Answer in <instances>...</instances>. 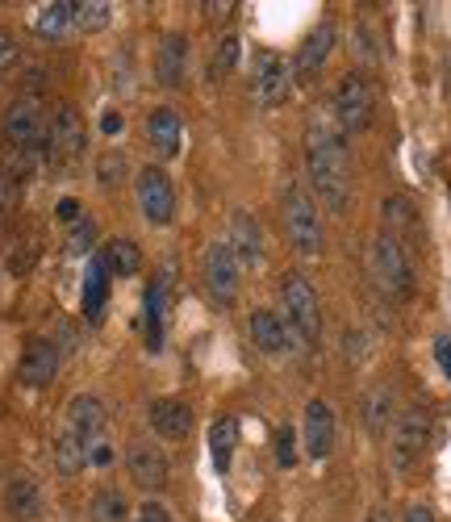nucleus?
Here are the masks:
<instances>
[{
  "label": "nucleus",
  "mask_w": 451,
  "mask_h": 522,
  "mask_svg": "<svg viewBox=\"0 0 451 522\" xmlns=\"http://www.w3.org/2000/svg\"><path fill=\"white\" fill-rule=\"evenodd\" d=\"M305 168H310L318 201L330 213H343L351 201V159L330 117H310V126H305Z\"/></svg>",
  "instance_id": "1"
},
{
  "label": "nucleus",
  "mask_w": 451,
  "mask_h": 522,
  "mask_svg": "<svg viewBox=\"0 0 451 522\" xmlns=\"http://www.w3.org/2000/svg\"><path fill=\"white\" fill-rule=\"evenodd\" d=\"M368 268H372V280H376V289H381V293H389L397 301H410V293H414V264H410V255H406V247H401L397 234H389V230L376 234Z\"/></svg>",
  "instance_id": "2"
},
{
  "label": "nucleus",
  "mask_w": 451,
  "mask_h": 522,
  "mask_svg": "<svg viewBox=\"0 0 451 522\" xmlns=\"http://www.w3.org/2000/svg\"><path fill=\"white\" fill-rule=\"evenodd\" d=\"M280 301H284V322L293 326V335L305 343L322 339V310H318V293L314 284L301 272H284L280 280Z\"/></svg>",
  "instance_id": "3"
},
{
  "label": "nucleus",
  "mask_w": 451,
  "mask_h": 522,
  "mask_svg": "<svg viewBox=\"0 0 451 522\" xmlns=\"http://www.w3.org/2000/svg\"><path fill=\"white\" fill-rule=\"evenodd\" d=\"M284 230H289V243L297 255H322V218H318V205L314 197L305 193L301 184L284 188Z\"/></svg>",
  "instance_id": "4"
},
{
  "label": "nucleus",
  "mask_w": 451,
  "mask_h": 522,
  "mask_svg": "<svg viewBox=\"0 0 451 522\" xmlns=\"http://www.w3.org/2000/svg\"><path fill=\"white\" fill-rule=\"evenodd\" d=\"M372 113H376V97L368 80L360 71H347L335 88V122H339V134H360L372 126Z\"/></svg>",
  "instance_id": "5"
},
{
  "label": "nucleus",
  "mask_w": 451,
  "mask_h": 522,
  "mask_svg": "<svg viewBox=\"0 0 451 522\" xmlns=\"http://www.w3.org/2000/svg\"><path fill=\"white\" fill-rule=\"evenodd\" d=\"M5 138L13 142V151L21 155H42L46 151V117H42V105L34 97H21L9 105L5 113Z\"/></svg>",
  "instance_id": "6"
},
{
  "label": "nucleus",
  "mask_w": 451,
  "mask_h": 522,
  "mask_svg": "<svg viewBox=\"0 0 451 522\" xmlns=\"http://www.w3.org/2000/svg\"><path fill=\"white\" fill-rule=\"evenodd\" d=\"M239 259H234V251L226 243H209L205 255H201V280L209 297L218 305H234L239 301Z\"/></svg>",
  "instance_id": "7"
},
{
  "label": "nucleus",
  "mask_w": 451,
  "mask_h": 522,
  "mask_svg": "<svg viewBox=\"0 0 451 522\" xmlns=\"http://www.w3.org/2000/svg\"><path fill=\"white\" fill-rule=\"evenodd\" d=\"M426 447H431V414H426L422 406L401 410V418L393 426V464L414 468Z\"/></svg>",
  "instance_id": "8"
},
{
  "label": "nucleus",
  "mask_w": 451,
  "mask_h": 522,
  "mask_svg": "<svg viewBox=\"0 0 451 522\" xmlns=\"http://www.w3.org/2000/svg\"><path fill=\"white\" fill-rule=\"evenodd\" d=\"M251 92H255V101L264 105V109L289 101V92H293V71H289V63H284L276 51H259V55H255V67H251Z\"/></svg>",
  "instance_id": "9"
},
{
  "label": "nucleus",
  "mask_w": 451,
  "mask_h": 522,
  "mask_svg": "<svg viewBox=\"0 0 451 522\" xmlns=\"http://www.w3.org/2000/svg\"><path fill=\"white\" fill-rule=\"evenodd\" d=\"M134 184H138L142 218H147L151 226H168L176 218V188H172L168 172H163V168H142Z\"/></svg>",
  "instance_id": "10"
},
{
  "label": "nucleus",
  "mask_w": 451,
  "mask_h": 522,
  "mask_svg": "<svg viewBox=\"0 0 451 522\" xmlns=\"http://www.w3.org/2000/svg\"><path fill=\"white\" fill-rule=\"evenodd\" d=\"M84 151V126H80V113L71 105H59L51 113V126H46V155L51 163H71Z\"/></svg>",
  "instance_id": "11"
},
{
  "label": "nucleus",
  "mask_w": 451,
  "mask_h": 522,
  "mask_svg": "<svg viewBox=\"0 0 451 522\" xmlns=\"http://www.w3.org/2000/svg\"><path fill=\"white\" fill-rule=\"evenodd\" d=\"M59 372V347L51 339H30L26 351H21V364H17V381L30 385V389H42L51 385Z\"/></svg>",
  "instance_id": "12"
},
{
  "label": "nucleus",
  "mask_w": 451,
  "mask_h": 522,
  "mask_svg": "<svg viewBox=\"0 0 451 522\" xmlns=\"http://www.w3.org/2000/svg\"><path fill=\"white\" fill-rule=\"evenodd\" d=\"M126 468H130V481L138 489H163L168 485V456L159 452L155 443H130V452H126Z\"/></svg>",
  "instance_id": "13"
},
{
  "label": "nucleus",
  "mask_w": 451,
  "mask_h": 522,
  "mask_svg": "<svg viewBox=\"0 0 451 522\" xmlns=\"http://www.w3.org/2000/svg\"><path fill=\"white\" fill-rule=\"evenodd\" d=\"M147 418H151V431L168 443H180L193 431V410H188V401H180V397H155Z\"/></svg>",
  "instance_id": "14"
},
{
  "label": "nucleus",
  "mask_w": 451,
  "mask_h": 522,
  "mask_svg": "<svg viewBox=\"0 0 451 522\" xmlns=\"http://www.w3.org/2000/svg\"><path fill=\"white\" fill-rule=\"evenodd\" d=\"M67 435H76L84 447L88 443H97L101 431H105V406L92 393H80V397H71L67 401V426H63Z\"/></svg>",
  "instance_id": "15"
},
{
  "label": "nucleus",
  "mask_w": 451,
  "mask_h": 522,
  "mask_svg": "<svg viewBox=\"0 0 451 522\" xmlns=\"http://www.w3.org/2000/svg\"><path fill=\"white\" fill-rule=\"evenodd\" d=\"M330 46H335V26H330V21H322V26L310 34L301 42V51H297V63L289 67L293 71V80L297 84H310L318 71L326 67V59H330Z\"/></svg>",
  "instance_id": "16"
},
{
  "label": "nucleus",
  "mask_w": 451,
  "mask_h": 522,
  "mask_svg": "<svg viewBox=\"0 0 451 522\" xmlns=\"http://www.w3.org/2000/svg\"><path fill=\"white\" fill-rule=\"evenodd\" d=\"M305 452H310V460H326L335 452V414L318 397L305 406Z\"/></svg>",
  "instance_id": "17"
},
{
  "label": "nucleus",
  "mask_w": 451,
  "mask_h": 522,
  "mask_svg": "<svg viewBox=\"0 0 451 522\" xmlns=\"http://www.w3.org/2000/svg\"><path fill=\"white\" fill-rule=\"evenodd\" d=\"M188 76V38L184 34H168L155 51V80L163 88H180Z\"/></svg>",
  "instance_id": "18"
},
{
  "label": "nucleus",
  "mask_w": 451,
  "mask_h": 522,
  "mask_svg": "<svg viewBox=\"0 0 451 522\" xmlns=\"http://www.w3.org/2000/svg\"><path fill=\"white\" fill-rule=\"evenodd\" d=\"M251 339L264 355H284L293 347V326L284 322L276 310H255L251 314Z\"/></svg>",
  "instance_id": "19"
},
{
  "label": "nucleus",
  "mask_w": 451,
  "mask_h": 522,
  "mask_svg": "<svg viewBox=\"0 0 451 522\" xmlns=\"http://www.w3.org/2000/svg\"><path fill=\"white\" fill-rule=\"evenodd\" d=\"M147 138H151V147H155L159 159H176V155H180V138H184L180 113L168 109V105L151 109V117H147Z\"/></svg>",
  "instance_id": "20"
},
{
  "label": "nucleus",
  "mask_w": 451,
  "mask_h": 522,
  "mask_svg": "<svg viewBox=\"0 0 451 522\" xmlns=\"http://www.w3.org/2000/svg\"><path fill=\"white\" fill-rule=\"evenodd\" d=\"M230 251H234V259H239V268L247 264V268H255L259 259H264V239H259V226H255V218L251 213H234L230 218V243H226Z\"/></svg>",
  "instance_id": "21"
},
{
  "label": "nucleus",
  "mask_w": 451,
  "mask_h": 522,
  "mask_svg": "<svg viewBox=\"0 0 451 522\" xmlns=\"http://www.w3.org/2000/svg\"><path fill=\"white\" fill-rule=\"evenodd\" d=\"M168 289H172V276L163 268L151 284H147V347L159 351L163 347V318H168Z\"/></svg>",
  "instance_id": "22"
},
{
  "label": "nucleus",
  "mask_w": 451,
  "mask_h": 522,
  "mask_svg": "<svg viewBox=\"0 0 451 522\" xmlns=\"http://www.w3.org/2000/svg\"><path fill=\"white\" fill-rule=\"evenodd\" d=\"M5 510L17 522H34L42 514V489H38V481L34 477H13L5 485Z\"/></svg>",
  "instance_id": "23"
},
{
  "label": "nucleus",
  "mask_w": 451,
  "mask_h": 522,
  "mask_svg": "<svg viewBox=\"0 0 451 522\" xmlns=\"http://www.w3.org/2000/svg\"><path fill=\"white\" fill-rule=\"evenodd\" d=\"M105 305H109V272H105L101 255H97V259H88V272H84V318L101 322Z\"/></svg>",
  "instance_id": "24"
},
{
  "label": "nucleus",
  "mask_w": 451,
  "mask_h": 522,
  "mask_svg": "<svg viewBox=\"0 0 451 522\" xmlns=\"http://www.w3.org/2000/svg\"><path fill=\"white\" fill-rule=\"evenodd\" d=\"M71 26H76V5L71 0H51L34 13V34L38 38H63Z\"/></svg>",
  "instance_id": "25"
},
{
  "label": "nucleus",
  "mask_w": 451,
  "mask_h": 522,
  "mask_svg": "<svg viewBox=\"0 0 451 522\" xmlns=\"http://www.w3.org/2000/svg\"><path fill=\"white\" fill-rule=\"evenodd\" d=\"M234 447H239V418H218L209 426V456H213V468L226 472L230 460H234Z\"/></svg>",
  "instance_id": "26"
},
{
  "label": "nucleus",
  "mask_w": 451,
  "mask_h": 522,
  "mask_svg": "<svg viewBox=\"0 0 451 522\" xmlns=\"http://www.w3.org/2000/svg\"><path fill=\"white\" fill-rule=\"evenodd\" d=\"M101 264H105L109 276H138L142 251H138V243H130V239H113V243H105V251H101Z\"/></svg>",
  "instance_id": "27"
},
{
  "label": "nucleus",
  "mask_w": 451,
  "mask_h": 522,
  "mask_svg": "<svg viewBox=\"0 0 451 522\" xmlns=\"http://www.w3.org/2000/svg\"><path fill=\"white\" fill-rule=\"evenodd\" d=\"M389 422H393V389H389V385H376V389L364 397V426H368L372 439H381Z\"/></svg>",
  "instance_id": "28"
},
{
  "label": "nucleus",
  "mask_w": 451,
  "mask_h": 522,
  "mask_svg": "<svg viewBox=\"0 0 451 522\" xmlns=\"http://www.w3.org/2000/svg\"><path fill=\"white\" fill-rule=\"evenodd\" d=\"M239 55H243V38L239 34H226L218 46H213V59H209V80L218 84L226 80L234 67H239Z\"/></svg>",
  "instance_id": "29"
},
{
  "label": "nucleus",
  "mask_w": 451,
  "mask_h": 522,
  "mask_svg": "<svg viewBox=\"0 0 451 522\" xmlns=\"http://www.w3.org/2000/svg\"><path fill=\"white\" fill-rule=\"evenodd\" d=\"M126 497L117 493V489H97L92 493V502H88V518L92 522H126Z\"/></svg>",
  "instance_id": "30"
},
{
  "label": "nucleus",
  "mask_w": 451,
  "mask_h": 522,
  "mask_svg": "<svg viewBox=\"0 0 451 522\" xmlns=\"http://www.w3.org/2000/svg\"><path fill=\"white\" fill-rule=\"evenodd\" d=\"M84 464H88V447H84L76 435L63 431V435L55 439V468L63 472V477H76Z\"/></svg>",
  "instance_id": "31"
},
{
  "label": "nucleus",
  "mask_w": 451,
  "mask_h": 522,
  "mask_svg": "<svg viewBox=\"0 0 451 522\" xmlns=\"http://www.w3.org/2000/svg\"><path fill=\"white\" fill-rule=\"evenodd\" d=\"M109 21H113V5H105V0H80V5H76V26L88 30V34L105 30Z\"/></svg>",
  "instance_id": "32"
},
{
  "label": "nucleus",
  "mask_w": 451,
  "mask_h": 522,
  "mask_svg": "<svg viewBox=\"0 0 451 522\" xmlns=\"http://www.w3.org/2000/svg\"><path fill=\"white\" fill-rule=\"evenodd\" d=\"M381 213H385L389 226H397V230H414V205H410L406 197H389V201L381 205Z\"/></svg>",
  "instance_id": "33"
},
{
  "label": "nucleus",
  "mask_w": 451,
  "mask_h": 522,
  "mask_svg": "<svg viewBox=\"0 0 451 522\" xmlns=\"http://www.w3.org/2000/svg\"><path fill=\"white\" fill-rule=\"evenodd\" d=\"M92 239H97V226H92L88 218H80L76 226L67 230V251H71V255H88V251H92Z\"/></svg>",
  "instance_id": "34"
},
{
  "label": "nucleus",
  "mask_w": 451,
  "mask_h": 522,
  "mask_svg": "<svg viewBox=\"0 0 451 522\" xmlns=\"http://www.w3.org/2000/svg\"><path fill=\"white\" fill-rule=\"evenodd\" d=\"M276 464L280 468H293L297 464V435H293V426H280V431H276Z\"/></svg>",
  "instance_id": "35"
},
{
  "label": "nucleus",
  "mask_w": 451,
  "mask_h": 522,
  "mask_svg": "<svg viewBox=\"0 0 451 522\" xmlns=\"http://www.w3.org/2000/svg\"><path fill=\"white\" fill-rule=\"evenodd\" d=\"M126 176V159L117 155V151H109V155H101V163H97V180L105 184V188H113L117 180Z\"/></svg>",
  "instance_id": "36"
},
{
  "label": "nucleus",
  "mask_w": 451,
  "mask_h": 522,
  "mask_svg": "<svg viewBox=\"0 0 451 522\" xmlns=\"http://www.w3.org/2000/svg\"><path fill=\"white\" fill-rule=\"evenodd\" d=\"M55 218H59L63 226H76V222L84 218V213H80V201H76V197H63V201L55 205Z\"/></svg>",
  "instance_id": "37"
},
{
  "label": "nucleus",
  "mask_w": 451,
  "mask_h": 522,
  "mask_svg": "<svg viewBox=\"0 0 451 522\" xmlns=\"http://www.w3.org/2000/svg\"><path fill=\"white\" fill-rule=\"evenodd\" d=\"M17 63V38L9 30H0V71H9Z\"/></svg>",
  "instance_id": "38"
},
{
  "label": "nucleus",
  "mask_w": 451,
  "mask_h": 522,
  "mask_svg": "<svg viewBox=\"0 0 451 522\" xmlns=\"http://www.w3.org/2000/svg\"><path fill=\"white\" fill-rule=\"evenodd\" d=\"M88 464H97V468H109V464H113V447H109L105 439L88 443Z\"/></svg>",
  "instance_id": "39"
},
{
  "label": "nucleus",
  "mask_w": 451,
  "mask_h": 522,
  "mask_svg": "<svg viewBox=\"0 0 451 522\" xmlns=\"http://www.w3.org/2000/svg\"><path fill=\"white\" fill-rule=\"evenodd\" d=\"M134 522H172V514L163 510L159 502H147V506H138V514H134Z\"/></svg>",
  "instance_id": "40"
},
{
  "label": "nucleus",
  "mask_w": 451,
  "mask_h": 522,
  "mask_svg": "<svg viewBox=\"0 0 451 522\" xmlns=\"http://www.w3.org/2000/svg\"><path fill=\"white\" fill-rule=\"evenodd\" d=\"M435 360H439L443 376L451 381V339H447V335H439V339H435Z\"/></svg>",
  "instance_id": "41"
},
{
  "label": "nucleus",
  "mask_w": 451,
  "mask_h": 522,
  "mask_svg": "<svg viewBox=\"0 0 451 522\" xmlns=\"http://www.w3.org/2000/svg\"><path fill=\"white\" fill-rule=\"evenodd\" d=\"M122 126H126V122H122V113H117V109H105V113H101V134L113 138V134H122Z\"/></svg>",
  "instance_id": "42"
},
{
  "label": "nucleus",
  "mask_w": 451,
  "mask_h": 522,
  "mask_svg": "<svg viewBox=\"0 0 451 522\" xmlns=\"http://www.w3.org/2000/svg\"><path fill=\"white\" fill-rule=\"evenodd\" d=\"M406 522H435V514L426 510V506H410V510H406Z\"/></svg>",
  "instance_id": "43"
},
{
  "label": "nucleus",
  "mask_w": 451,
  "mask_h": 522,
  "mask_svg": "<svg viewBox=\"0 0 451 522\" xmlns=\"http://www.w3.org/2000/svg\"><path fill=\"white\" fill-rule=\"evenodd\" d=\"M205 13H209V17H230L234 5H205Z\"/></svg>",
  "instance_id": "44"
},
{
  "label": "nucleus",
  "mask_w": 451,
  "mask_h": 522,
  "mask_svg": "<svg viewBox=\"0 0 451 522\" xmlns=\"http://www.w3.org/2000/svg\"><path fill=\"white\" fill-rule=\"evenodd\" d=\"M368 522H393V514H389V510H385V506H376V510H372V514H368Z\"/></svg>",
  "instance_id": "45"
}]
</instances>
